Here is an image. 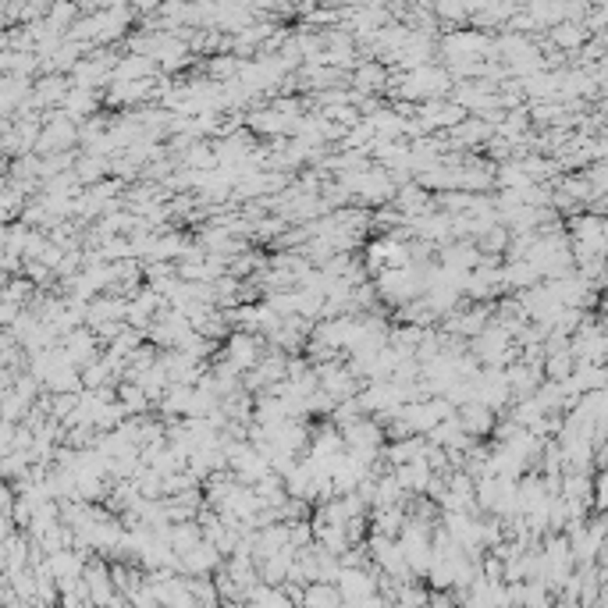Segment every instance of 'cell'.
Returning <instances> with one entry per match:
<instances>
[{"mask_svg":"<svg viewBox=\"0 0 608 608\" xmlns=\"http://www.w3.org/2000/svg\"><path fill=\"white\" fill-rule=\"evenodd\" d=\"M178 566H182V577H214L225 566V555L210 541H203L200 548H193L189 555H182Z\"/></svg>","mask_w":608,"mask_h":608,"instance_id":"3","label":"cell"},{"mask_svg":"<svg viewBox=\"0 0 608 608\" xmlns=\"http://www.w3.org/2000/svg\"><path fill=\"white\" fill-rule=\"evenodd\" d=\"M573 374H577V356H573L570 349L552 352V356L545 359V377H548V381H570Z\"/></svg>","mask_w":608,"mask_h":608,"instance_id":"10","label":"cell"},{"mask_svg":"<svg viewBox=\"0 0 608 608\" xmlns=\"http://www.w3.org/2000/svg\"><path fill=\"white\" fill-rule=\"evenodd\" d=\"M267 349H271V345H267V338H264V334H250V331H232L218 359L232 363V366H235V370H239V374L246 377L250 370H257V366H260V359L267 356Z\"/></svg>","mask_w":608,"mask_h":608,"instance_id":"1","label":"cell"},{"mask_svg":"<svg viewBox=\"0 0 608 608\" xmlns=\"http://www.w3.org/2000/svg\"><path fill=\"white\" fill-rule=\"evenodd\" d=\"M598 114H605V118H608V100H602V103H598Z\"/></svg>","mask_w":608,"mask_h":608,"instance_id":"11","label":"cell"},{"mask_svg":"<svg viewBox=\"0 0 608 608\" xmlns=\"http://www.w3.org/2000/svg\"><path fill=\"white\" fill-rule=\"evenodd\" d=\"M168 545L175 548V555H178V563H182V555H189L193 548H200V545H203V527H200V520L168 527Z\"/></svg>","mask_w":608,"mask_h":608,"instance_id":"7","label":"cell"},{"mask_svg":"<svg viewBox=\"0 0 608 608\" xmlns=\"http://www.w3.org/2000/svg\"><path fill=\"white\" fill-rule=\"evenodd\" d=\"M459 423H463V431H466L473 441H484V438H495L498 413L488 409L484 402H466V406L459 409Z\"/></svg>","mask_w":608,"mask_h":608,"instance_id":"2","label":"cell"},{"mask_svg":"<svg viewBox=\"0 0 608 608\" xmlns=\"http://www.w3.org/2000/svg\"><path fill=\"white\" fill-rule=\"evenodd\" d=\"M541 285V271L530 264V260H516V264H502V289L513 296L527 292V289H538Z\"/></svg>","mask_w":608,"mask_h":608,"instance_id":"4","label":"cell"},{"mask_svg":"<svg viewBox=\"0 0 608 608\" xmlns=\"http://www.w3.org/2000/svg\"><path fill=\"white\" fill-rule=\"evenodd\" d=\"M189 580V595L200 608H225L221 595H218V584L214 577H185Z\"/></svg>","mask_w":608,"mask_h":608,"instance_id":"9","label":"cell"},{"mask_svg":"<svg viewBox=\"0 0 608 608\" xmlns=\"http://www.w3.org/2000/svg\"><path fill=\"white\" fill-rule=\"evenodd\" d=\"M395 477H398V484H402V491L406 495H413V498H420V495H427L431 491V484H434V470L427 466V459H416V463H409V466H398L395 470Z\"/></svg>","mask_w":608,"mask_h":608,"instance_id":"5","label":"cell"},{"mask_svg":"<svg viewBox=\"0 0 608 608\" xmlns=\"http://www.w3.org/2000/svg\"><path fill=\"white\" fill-rule=\"evenodd\" d=\"M296 608H306V605H296Z\"/></svg>","mask_w":608,"mask_h":608,"instance_id":"12","label":"cell"},{"mask_svg":"<svg viewBox=\"0 0 608 608\" xmlns=\"http://www.w3.org/2000/svg\"><path fill=\"white\" fill-rule=\"evenodd\" d=\"M552 46L559 50V53H573V50H584L587 43H591V25H580V21H563V25H555L552 32Z\"/></svg>","mask_w":608,"mask_h":608,"instance_id":"6","label":"cell"},{"mask_svg":"<svg viewBox=\"0 0 608 608\" xmlns=\"http://www.w3.org/2000/svg\"><path fill=\"white\" fill-rule=\"evenodd\" d=\"M306 608H341L345 605V595H341V587L338 584H309L306 587Z\"/></svg>","mask_w":608,"mask_h":608,"instance_id":"8","label":"cell"}]
</instances>
